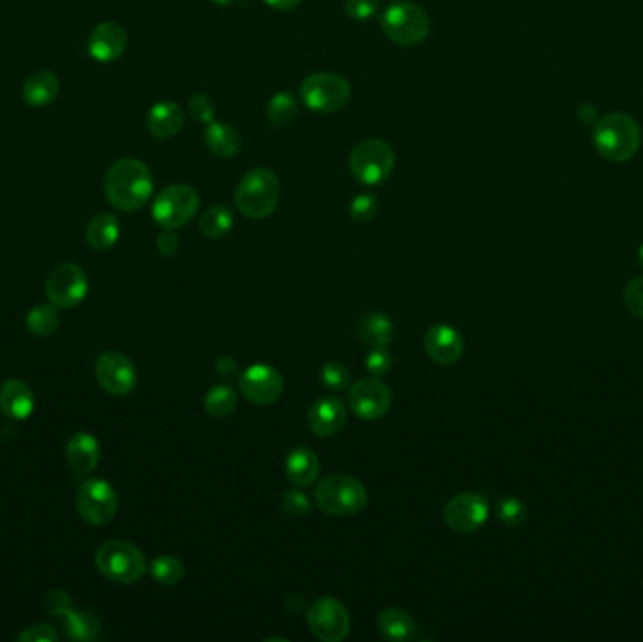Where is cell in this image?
<instances>
[{
	"mask_svg": "<svg viewBox=\"0 0 643 642\" xmlns=\"http://www.w3.org/2000/svg\"><path fill=\"white\" fill-rule=\"evenodd\" d=\"M638 262H640V266L643 268V245L640 247V251H638Z\"/></svg>",
	"mask_w": 643,
	"mask_h": 642,
	"instance_id": "50",
	"label": "cell"
},
{
	"mask_svg": "<svg viewBox=\"0 0 643 642\" xmlns=\"http://www.w3.org/2000/svg\"><path fill=\"white\" fill-rule=\"evenodd\" d=\"M269 8L273 10H279V12H288V10H294L298 8L301 4V0H264Z\"/></svg>",
	"mask_w": 643,
	"mask_h": 642,
	"instance_id": "48",
	"label": "cell"
},
{
	"mask_svg": "<svg viewBox=\"0 0 643 642\" xmlns=\"http://www.w3.org/2000/svg\"><path fill=\"white\" fill-rule=\"evenodd\" d=\"M236 206L249 219L273 215L281 200V183L269 168H252L237 185Z\"/></svg>",
	"mask_w": 643,
	"mask_h": 642,
	"instance_id": "4",
	"label": "cell"
},
{
	"mask_svg": "<svg viewBox=\"0 0 643 642\" xmlns=\"http://www.w3.org/2000/svg\"><path fill=\"white\" fill-rule=\"evenodd\" d=\"M497 518L501 520L502 526L516 530L527 524L529 511L521 499L502 498L497 501Z\"/></svg>",
	"mask_w": 643,
	"mask_h": 642,
	"instance_id": "35",
	"label": "cell"
},
{
	"mask_svg": "<svg viewBox=\"0 0 643 642\" xmlns=\"http://www.w3.org/2000/svg\"><path fill=\"white\" fill-rule=\"evenodd\" d=\"M204 142L209 153H213L219 159H232V157L239 155V151L243 147V138L237 132L236 127H232L224 121H213L207 125Z\"/></svg>",
	"mask_w": 643,
	"mask_h": 642,
	"instance_id": "23",
	"label": "cell"
},
{
	"mask_svg": "<svg viewBox=\"0 0 643 642\" xmlns=\"http://www.w3.org/2000/svg\"><path fill=\"white\" fill-rule=\"evenodd\" d=\"M593 142L602 159L627 162L634 159L642 147V127L628 113H610L596 121Z\"/></svg>",
	"mask_w": 643,
	"mask_h": 642,
	"instance_id": "2",
	"label": "cell"
},
{
	"mask_svg": "<svg viewBox=\"0 0 643 642\" xmlns=\"http://www.w3.org/2000/svg\"><path fill=\"white\" fill-rule=\"evenodd\" d=\"M380 25L393 44L401 48L420 46L431 29V21L424 8L408 0L392 2L382 12Z\"/></svg>",
	"mask_w": 643,
	"mask_h": 642,
	"instance_id": "5",
	"label": "cell"
},
{
	"mask_svg": "<svg viewBox=\"0 0 643 642\" xmlns=\"http://www.w3.org/2000/svg\"><path fill=\"white\" fill-rule=\"evenodd\" d=\"M0 411L14 420H27L34 411V394L29 383L8 379L0 386Z\"/></svg>",
	"mask_w": 643,
	"mask_h": 642,
	"instance_id": "21",
	"label": "cell"
},
{
	"mask_svg": "<svg viewBox=\"0 0 643 642\" xmlns=\"http://www.w3.org/2000/svg\"><path fill=\"white\" fill-rule=\"evenodd\" d=\"M320 381L328 390L341 392L350 386V371L341 362H326L320 368Z\"/></svg>",
	"mask_w": 643,
	"mask_h": 642,
	"instance_id": "37",
	"label": "cell"
},
{
	"mask_svg": "<svg viewBox=\"0 0 643 642\" xmlns=\"http://www.w3.org/2000/svg\"><path fill=\"white\" fill-rule=\"evenodd\" d=\"M66 458L78 475H87L95 471L100 462V445L95 435L79 432L68 441Z\"/></svg>",
	"mask_w": 643,
	"mask_h": 642,
	"instance_id": "25",
	"label": "cell"
},
{
	"mask_svg": "<svg viewBox=\"0 0 643 642\" xmlns=\"http://www.w3.org/2000/svg\"><path fill=\"white\" fill-rule=\"evenodd\" d=\"M185 123V113L181 106L172 100H160L151 106L145 117L147 130L158 140H172L175 138Z\"/></svg>",
	"mask_w": 643,
	"mask_h": 642,
	"instance_id": "20",
	"label": "cell"
},
{
	"mask_svg": "<svg viewBox=\"0 0 643 642\" xmlns=\"http://www.w3.org/2000/svg\"><path fill=\"white\" fill-rule=\"evenodd\" d=\"M243 396L254 405H271L283 396V375L267 364H254L239 377Z\"/></svg>",
	"mask_w": 643,
	"mask_h": 642,
	"instance_id": "16",
	"label": "cell"
},
{
	"mask_svg": "<svg viewBox=\"0 0 643 642\" xmlns=\"http://www.w3.org/2000/svg\"><path fill=\"white\" fill-rule=\"evenodd\" d=\"M205 411L213 418L230 417L237 407V394L232 386L215 385L204 398Z\"/></svg>",
	"mask_w": 643,
	"mask_h": 642,
	"instance_id": "32",
	"label": "cell"
},
{
	"mask_svg": "<svg viewBox=\"0 0 643 642\" xmlns=\"http://www.w3.org/2000/svg\"><path fill=\"white\" fill-rule=\"evenodd\" d=\"M596 117H598V110L593 104H581L578 108V119L581 123H595Z\"/></svg>",
	"mask_w": 643,
	"mask_h": 642,
	"instance_id": "47",
	"label": "cell"
},
{
	"mask_svg": "<svg viewBox=\"0 0 643 642\" xmlns=\"http://www.w3.org/2000/svg\"><path fill=\"white\" fill-rule=\"evenodd\" d=\"M393 394L390 386L378 377L361 379L348 390V407L361 420H378L392 409Z\"/></svg>",
	"mask_w": 643,
	"mask_h": 642,
	"instance_id": "14",
	"label": "cell"
},
{
	"mask_svg": "<svg viewBox=\"0 0 643 642\" xmlns=\"http://www.w3.org/2000/svg\"><path fill=\"white\" fill-rule=\"evenodd\" d=\"M200 208V196L187 183H175L162 189L153 200L151 215L162 230H177L187 225Z\"/></svg>",
	"mask_w": 643,
	"mask_h": 642,
	"instance_id": "8",
	"label": "cell"
},
{
	"mask_svg": "<svg viewBox=\"0 0 643 642\" xmlns=\"http://www.w3.org/2000/svg\"><path fill=\"white\" fill-rule=\"evenodd\" d=\"M155 189L153 172L138 159L113 162L104 176V193L111 206L125 213H136L151 200Z\"/></svg>",
	"mask_w": 643,
	"mask_h": 642,
	"instance_id": "1",
	"label": "cell"
},
{
	"mask_svg": "<svg viewBox=\"0 0 643 642\" xmlns=\"http://www.w3.org/2000/svg\"><path fill=\"white\" fill-rule=\"evenodd\" d=\"M307 624L318 641L343 642L350 633V616L335 597H318L307 609Z\"/></svg>",
	"mask_w": 643,
	"mask_h": 642,
	"instance_id": "10",
	"label": "cell"
},
{
	"mask_svg": "<svg viewBox=\"0 0 643 642\" xmlns=\"http://www.w3.org/2000/svg\"><path fill=\"white\" fill-rule=\"evenodd\" d=\"M149 573L162 586H177L187 575V569L175 556H160L149 565Z\"/></svg>",
	"mask_w": 643,
	"mask_h": 642,
	"instance_id": "34",
	"label": "cell"
},
{
	"mask_svg": "<svg viewBox=\"0 0 643 642\" xmlns=\"http://www.w3.org/2000/svg\"><path fill=\"white\" fill-rule=\"evenodd\" d=\"M378 208H380V202H378L377 196L373 193H361L350 202L348 206V215L352 221L356 223H369L377 217Z\"/></svg>",
	"mask_w": 643,
	"mask_h": 642,
	"instance_id": "36",
	"label": "cell"
},
{
	"mask_svg": "<svg viewBox=\"0 0 643 642\" xmlns=\"http://www.w3.org/2000/svg\"><path fill=\"white\" fill-rule=\"evenodd\" d=\"M211 2L217 6H232L236 0H211Z\"/></svg>",
	"mask_w": 643,
	"mask_h": 642,
	"instance_id": "49",
	"label": "cell"
},
{
	"mask_svg": "<svg viewBox=\"0 0 643 642\" xmlns=\"http://www.w3.org/2000/svg\"><path fill=\"white\" fill-rule=\"evenodd\" d=\"M442 516L450 530L469 535L486 524L489 501L478 492H461L446 503Z\"/></svg>",
	"mask_w": 643,
	"mask_h": 642,
	"instance_id": "13",
	"label": "cell"
},
{
	"mask_svg": "<svg viewBox=\"0 0 643 642\" xmlns=\"http://www.w3.org/2000/svg\"><path fill=\"white\" fill-rule=\"evenodd\" d=\"M395 336L393 322L382 313H369L360 322V338L369 347H388Z\"/></svg>",
	"mask_w": 643,
	"mask_h": 642,
	"instance_id": "29",
	"label": "cell"
},
{
	"mask_svg": "<svg viewBox=\"0 0 643 642\" xmlns=\"http://www.w3.org/2000/svg\"><path fill=\"white\" fill-rule=\"evenodd\" d=\"M298 98L290 91H279L267 104V119L273 127H288L298 115Z\"/></svg>",
	"mask_w": 643,
	"mask_h": 642,
	"instance_id": "31",
	"label": "cell"
},
{
	"mask_svg": "<svg viewBox=\"0 0 643 642\" xmlns=\"http://www.w3.org/2000/svg\"><path fill=\"white\" fill-rule=\"evenodd\" d=\"M89 281L78 264L64 262L55 266L46 279V294L49 302L61 309H72L87 296Z\"/></svg>",
	"mask_w": 643,
	"mask_h": 642,
	"instance_id": "12",
	"label": "cell"
},
{
	"mask_svg": "<svg viewBox=\"0 0 643 642\" xmlns=\"http://www.w3.org/2000/svg\"><path fill=\"white\" fill-rule=\"evenodd\" d=\"M234 228V213L226 206H211L200 217V232L209 240H220Z\"/></svg>",
	"mask_w": 643,
	"mask_h": 642,
	"instance_id": "30",
	"label": "cell"
},
{
	"mask_svg": "<svg viewBox=\"0 0 643 642\" xmlns=\"http://www.w3.org/2000/svg\"><path fill=\"white\" fill-rule=\"evenodd\" d=\"M61 324V317L55 305H36L27 315V328L38 338H48L57 332Z\"/></svg>",
	"mask_w": 643,
	"mask_h": 642,
	"instance_id": "33",
	"label": "cell"
},
{
	"mask_svg": "<svg viewBox=\"0 0 643 642\" xmlns=\"http://www.w3.org/2000/svg\"><path fill=\"white\" fill-rule=\"evenodd\" d=\"M42 607L51 616H61L63 618L66 612L74 609V603H72V597L68 592L55 588V590H49L48 594L44 595Z\"/></svg>",
	"mask_w": 643,
	"mask_h": 642,
	"instance_id": "40",
	"label": "cell"
},
{
	"mask_svg": "<svg viewBox=\"0 0 643 642\" xmlns=\"http://www.w3.org/2000/svg\"><path fill=\"white\" fill-rule=\"evenodd\" d=\"M96 567L111 582L134 584L147 573L142 550L128 541L113 539L96 550Z\"/></svg>",
	"mask_w": 643,
	"mask_h": 642,
	"instance_id": "6",
	"label": "cell"
},
{
	"mask_svg": "<svg viewBox=\"0 0 643 642\" xmlns=\"http://www.w3.org/2000/svg\"><path fill=\"white\" fill-rule=\"evenodd\" d=\"M286 477L299 488L311 486L320 475V460L313 450L307 447H296L290 450L284 464Z\"/></svg>",
	"mask_w": 643,
	"mask_h": 642,
	"instance_id": "24",
	"label": "cell"
},
{
	"mask_svg": "<svg viewBox=\"0 0 643 642\" xmlns=\"http://www.w3.org/2000/svg\"><path fill=\"white\" fill-rule=\"evenodd\" d=\"M345 12L354 21H367L380 12V0H345Z\"/></svg>",
	"mask_w": 643,
	"mask_h": 642,
	"instance_id": "42",
	"label": "cell"
},
{
	"mask_svg": "<svg viewBox=\"0 0 643 642\" xmlns=\"http://www.w3.org/2000/svg\"><path fill=\"white\" fill-rule=\"evenodd\" d=\"M346 418L345 403L339 398H320L311 407L307 422L318 437H331L345 428Z\"/></svg>",
	"mask_w": 643,
	"mask_h": 642,
	"instance_id": "19",
	"label": "cell"
},
{
	"mask_svg": "<svg viewBox=\"0 0 643 642\" xmlns=\"http://www.w3.org/2000/svg\"><path fill=\"white\" fill-rule=\"evenodd\" d=\"M78 513L87 524L106 526L119 509V498L110 482L102 479H87L81 482L76 496Z\"/></svg>",
	"mask_w": 643,
	"mask_h": 642,
	"instance_id": "11",
	"label": "cell"
},
{
	"mask_svg": "<svg viewBox=\"0 0 643 642\" xmlns=\"http://www.w3.org/2000/svg\"><path fill=\"white\" fill-rule=\"evenodd\" d=\"M63 618L64 633L72 641H98L102 637V626L93 614L72 609Z\"/></svg>",
	"mask_w": 643,
	"mask_h": 642,
	"instance_id": "28",
	"label": "cell"
},
{
	"mask_svg": "<svg viewBox=\"0 0 643 642\" xmlns=\"http://www.w3.org/2000/svg\"><path fill=\"white\" fill-rule=\"evenodd\" d=\"M393 358L388 347H373V351L365 358V368L373 377H384L392 370Z\"/></svg>",
	"mask_w": 643,
	"mask_h": 642,
	"instance_id": "39",
	"label": "cell"
},
{
	"mask_svg": "<svg viewBox=\"0 0 643 642\" xmlns=\"http://www.w3.org/2000/svg\"><path fill=\"white\" fill-rule=\"evenodd\" d=\"M59 93H61V81L51 70L34 72L25 80L21 89L25 104L31 108H46L55 102Z\"/></svg>",
	"mask_w": 643,
	"mask_h": 642,
	"instance_id": "22",
	"label": "cell"
},
{
	"mask_svg": "<svg viewBox=\"0 0 643 642\" xmlns=\"http://www.w3.org/2000/svg\"><path fill=\"white\" fill-rule=\"evenodd\" d=\"M189 113L190 117L198 123H213L215 121V106L211 102V98L204 95V93H196L192 95L189 100Z\"/></svg>",
	"mask_w": 643,
	"mask_h": 642,
	"instance_id": "41",
	"label": "cell"
},
{
	"mask_svg": "<svg viewBox=\"0 0 643 642\" xmlns=\"http://www.w3.org/2000/svg\"><path fill=\"white\" fill-rule=\"evenodd\" d=\"M19 642H55L59 641V633L51 626L46 624H36V626L27 627L19 637Z\"/></svg>",
	"mask_w": 643,
	"mask_h": 642,
	"instance_id": "44",
	"label": "cell"
},
{
	"mask_svg": "<svg viewBox=\"0 0 643 642\" xmlns=\"http://www.w3.org/2000/svg\"><path fill=\"white\" fill-rule=\"evenodd\" d=\"M378 631L388 641H410L416 635V622L407 610L392 607L380 612Z\"/></svg>",
	"mask_w": 643,
	"mask_h": 642,
	"instance_id": "27",
	"label": "cell"
},
{
	"mask_svg": "<svg viewBox=\"0 0 643 642\" xmlns=\"http://www.w3.org/2000/svg\"><path fill=\"white\" fill-rule=\"evenodd\" d=\"M625 305L630 315L643 321V275L634 277L625 287Z\"/></svg>",
	"mask_w": 643,
	"mask_h": 642,
	"instance_id": "43",
	"label": "cell"
},
{
	"mask_svg": "<svg viewBox=\"0 0 643 642\" xmlns=\"http://www.w3.org/2000/svg\"><path fill=\"white\" fill-rule=\"evenodd\" d=\"M157 249L162 257H175L181 249V240L173 230H164L157 238Z\"/></svg>",
	"mask_w": 643,
	"mask_h": 642,
	"instance_id": "45",
	"label": "cell"
},
{
	"mask_svg": "<svg viewBox=\"0 0 643 642\" xmlns=\"http://www.w3.org/2000/svg\"><path fill=\"white\" fill-rule=\"evenodd\" d=\"M424 349L435 364L452 366L461 358L465 343L463 336L450 324H435L425 334Z\"/></svg>",
	"mask_w": 643,
	"mask_h": 642,
	"instance_id": "17",
	"label": "cell"
},
{
	"mask_svg": "<svg viewBox=\"0 0 643 642\" xmlns=\"http://www.w3.org/2000/svg\"><path fill=\"white\" fill-rule=\"evenodd\" d=\"M301 100L314 113H337L346 108L352 98L350 83L331 72L307 76L301 83Z\"/></svg>",
	"mask_w": 643,
	"mask_h": 642,
	"instance_id": "9",
	"label": "cell"
},
{
	"mask_svg": "<svg viewBox=\"0 0 643 642\" xmlns=\"http://www.w3.org/2000/svg\"><path fill=\"white\" fill-rule=\"evenodd\" d=\"M215 370H217L222 379H236L237 373H239V364L232 356H222L217 360Z\"/></svg>",
	"mask_w": 643,
	"mask_h": 642,
	"instance_id": "46",
	"label": "cell"
},
{
	"mask_svg": "<svg viewBox=\"0 0 643 642\" xmlns=\"http://www.w3.org/2000/svg\"><path fill=\"white\" fill-rule=\"evenodd\" d=\"M128 46V34L119 23L104 21L89 36V55L104 65L121 59Z\"/></svg>",
	"mask_w": 643,
	"mask_h": 642,
	"instance_id": "18",
	"label": "cell"
},
{
	"mask_svg": "<svg viewBox=\"0 0 643 642\" xmlns=\"http://www.w3.org/2000/svg\"><path fill=\"white\" fill-rule=\"evenodd\" d=\"M314 503L322 513L330 516H354L369 503V492L352 475H328L314 490Z\"/></svg>",
	"mask_w": 643,
	"mask_h": 642,
	"instance_id": "3",
	"label": "cell"
},
{
	"mask_svg": "<svg viewBox=\"0 0 643 642\" xmlns=\"http://www.w3.org/2000/svg\"><path fill=\"white\" fill-rule=\"evenodd\" d=\"M121 225L117 215L110 211H102L95 215L85 226V241L95 251H110L111 247L119 241Z\"/></svg>",
	"mask_w": 643,
	"mask_h": 642,
	"instance_id": "26",
	"label": "cell"
},
{
	"mask_svg": "<svg viewBox=\"0 0 643 642\" xmlns=\"http://www.w3.org/2000/svg\"><path fill=\"white\" fill-rule=\"evenodd\" d=\"M96 381L111 396H126L138 383L134 362L119 351L100 354L95 366Z\"/></svg>",
	"mask_w": 643,
	"mask_h": 642,
	"instance_id": "15",
	"label": "cell"
},
{
	"mask_svg": "<svg viewBox=\"0 0 643 642\" xmlns=\"http://www.w3.org/2000/svg\"><path fill=\"white\" fill-rule=\"evenodd\" d=\"M395 153L392 145L378 138H367L356 145L348 157V170L361 185L375 187L392 176Z\"/></svg>",
	"mask_w": 643,
	"mask_h": 642,
	"instance_id": "7",
	"label": "cell"
},
{
	"mask_svg": "<svg viewBox=\"0 0 643 642\" xmlns=\"http://www.w3.org/2000/svg\"><path fill=\"white\" fill-rule=\"evenodd\" d=\"M283 509L290 516H296V518H303V516H309L313 513V503L309 496L299 490L298 488H290L286 490L283 494Z\"/></svg>",
	"mask_w": 643,
	"mask_h": 642,
	"instance_id": "38",
	"label": "cell"
}]
</instances>
